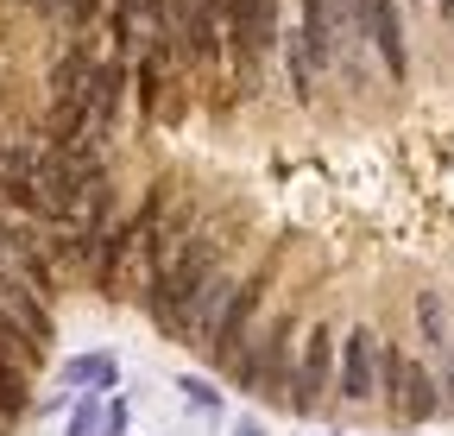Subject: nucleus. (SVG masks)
<instances>
[{"instance_id":"9d476101","label":"nucleus","mask_w":454,"mask_h":436,"mask_svg":"<svg viewBox=\"0 0 454 436\" xmlns=\"http://www.w3.org/2000/svg\"><path fill=\"white\" fill-rule=\"evenodd\" d=\"M139 101H145V115H158V101H164V58H145V70H139Z\"/></svg>"},{"instance_id":"1a4fd4ad","label":"nucleus","mask_w":454,"mask_h":436,"mask_svg":"<svg viewBox=\"0 0 454 436\" xmlns=\"http://www.w3.org/2000/svg\"><path fill=\"white\" fill-rule=\"evenodd\" d=\"M107 379H114V361H101V354L70 361V386H107Z\"/></svg>"},{"instance_id":"39448f33","label":"nucleus","mask_w":454,"mask_h":436,"mask_svg":"<svg viewBox=\"0 0 454 436\" xmlns=\"http://www.w3.org/2000/svg\"><path fill=\"white\" fill-rule=\"evenodd\" d=\"M164 26L177 32L190 64H221V20L215 0H164Z\"/></svg>"},{"instance_id":"f8f14e48","label":"nucleus","mask_w":454,"mask_h":436,"mask_svg":"<svg viewBox=\"0 0 454 436\" xmlns=\"http://www.w3.org/2000/svg\"><path fill=\"white\" fill-rule=\"evenodd\" d=\"M95 13H101V0H70V7H64V26H70V32H76V38H82V32H89V20H95Z\"/></svg>"},{"instance_id":"0eeeda50","label":"nucleus","mask_w":454,"mask_h":436,"mask_svg":"<svg viewBox=\"0 0 454 436\" xmlns=\"http://www.w3.org/2000/svg\"><path fill=\"white\" fill-rule=\"evenodd\" d=\"M114 13L127 20V44H152V58H164V51H170L164 0H114Z\"/></svg>"},{"instance_id":"dca6fc26","label":"nucleus","mask_w":454,"mask_h":436,"mask_svg":"<svg viewBox=\"0 0 454 436\" xmlns=\"http://www.w3.org/2000/svg\"><path fill=\"white\" fill-rule=\"evenodd\" d=\"M0 7H26V0H0Z\"/></svg>"},{"instance_id":"7ed1b4c3","label":"nucleus","mask_w":454,"mask_h":436,"mask_svg":"<svg viewBox=\"0 0 454 436\" xmlns=\"http://www.w3.org/2000/svg\"><path fill=\"white\" fill-rule=\"evenodd\" d=\"M328 373H334V336H328V322H316V329H303V342L291 348L284 405H291V411H316V399L328 392Z\"/></svg>"},{"instance_id":"6e6552de","label":"nucleus","mask_w":454,"mask_h":436,"mask_svg":"<svg viewBox=\"0 0 454 436\" xmlns=\"http://www.w3.org/2000/svg\"><path fill=\"white\" fill-rule=\"evenodd\" d=\"M372 38H379V58L391 76H404V38H397V13H391V0H372Z\"/></svg>"},{"instance_id":"20e7f679","label":"nucleus","mask_w":454,"mask_h":436,"mask_svg":"<svg viewBox=\"0 0 454 436\" xmlns=\"http://www.w3.org/2000/svg\"><path fill=\"white\" fill-rule=\"evenodd\" d=\"M379 392H391V411L404 417V424L442 411V399H435V373H429L417 354H404V348H385V386H379Z\"/></svg>"},{"instance_id":"9b49d317","label":"nucleus","mask_w":454,"mask_h":436,"mask_svg":"<svg viewBox=\"0 0 454 436\" xmlns=\"http://www.w3.org/2000/svg\"><path fill=\"white\" fill-rule=\"evenodd\" d=\"M417 322H423V336H429V342H442V297H435V291L417 297Z\"/></svg>"},{"instance_id":"4468645a","label":"nucleus","mask_w":454,"mask_h":436,"mask_svg":"<svg viewBox=\"0 0 454 436\" xmlns=\"http://www.w3.org/2000/svg\"><path fill=\"white\" fill-rule=\"evenodd\" d=\"M442 348H448V386H454V336H448V342H442Z\"/></svg>"},{"instance_id":"2eb2a0df","label":"nucleus","mask_w":454,"mask_h":436,"mask_svg":"<svg viewBox=\"0 0 454 436\" xmlns=\"http://www.w3.org/2000/svg\"><path fill=\"white\" fill-rule=\"evenodd\" d=\"M435 7H442V13H448V20H454V0H435Z\"/></svg>"},{"instance_id":"f257e3e1","label":"nucleus","mask_w":454,"mask_h":436,"mask_svg":"<svg viewBox=\"0 0 454 436\" xmlns=\"http://www.w3.org/2000/svg\"><path fill=\"white\" fill-rule=\"evenodd\" d=\"M221 253H227V241L215 234V228H196L190 241H184V253L170 259L158 279H152V304H158V322H170L190 297H196V285L208 279V272L221 266Z\"/></svg>"},{"instance_id":"423d86ee","label":"nucleus","mask_w":454,"mask_h":436,"mask_svg":"<svg viewBox=\"0 0 454 436\" xmlns=\"http://www.w3.org/2000/svg\"><path fill=\"white\" fill-rule=\"evenodd\" d=\"M385 386V342L372 329L348 336V367H340V399L348 405H372V392Z\"/></svg>"},{"instance_id":"ddd939ff","label":"nucleus","mask_w":454,"mask_h":436,"mask_svg":"<svg viewBox=\"0 0 454 436\" xmlns=\"http://www.w3.org/2000/svg\"><path fill=\"white\" fill-rule=\"evenodd\" d=\"M26 7H32L38 20H51V26H57V20H64V7H70V0H26Z\"/></svg>"},{"instance_id":"f03ea898","label":"nucleus","mask_w":454,"mask_h":436,"mask_svg":"<svg viewBox=\"0 0 454 436\" xmlns=\"http://www.w3.org/2000/svg\"><path fill=\"white\" fill-rule=\"evenodd\" d=\"M278 44V0H234V13L221 26V58H234L240 83H259V64L271 58Z\"/></svg>"}]
</instances>
